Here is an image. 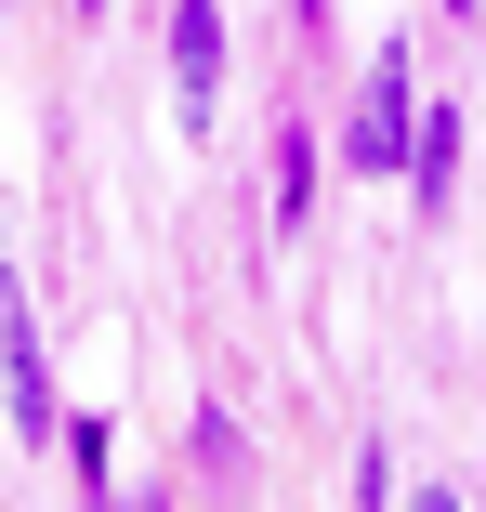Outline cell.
<instances>
[{
	"label": "cell",
	"instance_id": "1",
	"mask_svg": "<svg viewBox=\"0 0 486 512\" xmlns=\"http://www.w3.org/2000/svg\"><path fill=\"white\" fill-rule=\"evenodd\" d=\"M408 132H421L408 53H381V66H368V106H355V171H408Z\"/></svg>",
	"mask_w": 486,
	"mask_h": 512
},
{
	"label": "cell",
	"instance_id": "2",
	"mask_svg": "<svg viewBox=\"0 0 486 512\" xmlns=\"http://www.w3.org/2000/svg\"><path fill=\"white\" fill-rule=\"evenodd\" d=\"M171 92H184V119H211V92H224V14L211 0H171Z\"/></svg>",
	"mask_w": 486,
	"mask_h": 512
},
{
	"label": "cell",
	"instance_id": "3",
	"mask_svg": "<svg viewBox=\"0 0 486 512\" xmlns=\"http://www.w3.org/2000/svg\"><path fill=\"white\" fill-rule=\"evenodd\" d=\"M0 381H14V421L40 434V421H53V381H40V329H27V302H14V276H0Z\"/></svg>",
	"mask_w": 486,
	"mask_h": 512
},
{
	"label": "cell",
	"instance_id": "4",
	"mask_svg": "<svg viewBox=\"0 0 486 512\" xmlns=\"http://www.w3.org/2000/svg\"><path fill=\"white\" fill-rule=\"evenodd\" d=\"M408 184H421V211L460 184V119H447V106H421V132H408Z\"/></svg>",
	"mask_w": 486,
	"mask_h": 512
},
{
	"label": "cell",
	"instance_id": "5",
	"mask_svg": "<svg viewBox=\"0 0 486 512\" xmlns=\"http://www.w3.org/2000/svg\"><path fill=\"white\" fill-rule=\"evenodd\" d=\"M303 197H316V145L289 132V145H276V224H303Z\"/></svg>",
	"mask_w": 486,
	"mask_h": 512
},
{
	"label": "cell",
	"instance_id": "6",
	"mask_svg": "<svg viewBox=\"0 0 486 512\" xmlns=\"http://www.w3.org/2000/svg\"><path fill=\"white\" fill-rule=\"evenodd\" d=\"M289 27H329V0H289Z\"/></svg>",
	"mask_w": 486,
	"mask_h": 512
},
{
	"label": "cell",
	"instance_id": "7",
	"mask_svg": "<svg viewBox=\"0 0 486 512\" xmlns=\"http://www.w3.org/2000/svg\"><path fill=\"white\" fill-rule=\"evenodd\" d=\"M79 14H106V0H79Z\"/></svg>",
	"mask_w": 486,
	"mask_h": 512
},
{
	"label": "cell",
	"instance_id": "8",
	"mask_svg": "<svg viewBox=\"0 0 486 512\" xmlns=\"http://www.w3.org/2000/svg\"><path fill=\"white\" fill-rule=\"evenodd\" d=\"M447 14H473V0H447Z\"/></svg>",
	"mask_w": 486,
	"mask_h": 512
},
{
	"label": "cell",
	"instance_id": "9",
	"mask_svg": "<svg viewBox=\"0 0 486 512\" xmlns=\"http://www.w3.org/2000/svg\"><path fill=\"white\" fill-rule=\"evenodd\" d=\"M421 512H447V499H421Z\"/></svg>",
	"mask_w": 486,
	"mask_h": 512
}]
</instances>
